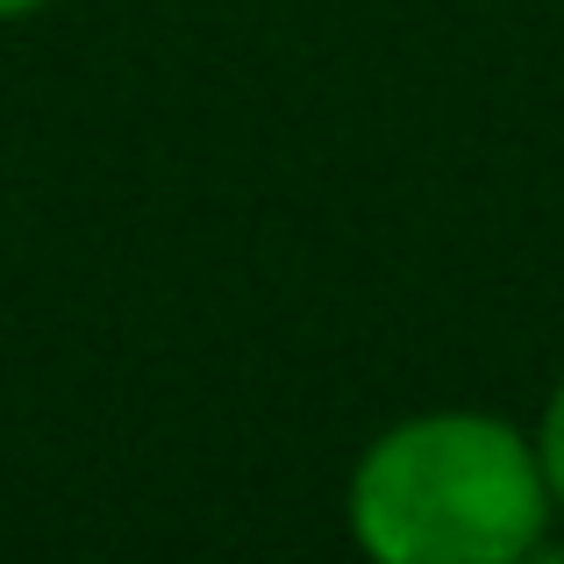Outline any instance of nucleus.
<instances>
[{"label":"nucleus","mask_w":564,"mask_h":564,"mask_svg":"<svg viewBox=\"0 0 564 564\" xmlns=\"http://www.w3.org/2000/svg\"><path fill=\"white\" fill-rule=\"evenodd\" d=\"M551 522L536 443L494 414H422L358 457L350 529L379 564H508Z\"/></svg>","instance_id":"f257e3e1"},{"label":"nucleus","mask_w":564,"mask_h":564,"mask_svg":"<svg viewBox=\"0 0 564 564\" xmlns=\"http://www.w3.org/2000/svg\"><path fill=\"white\" fill-rule=\"evenodd\" d=\"M536 465H543V479H551V500H564V386H557V393H551V408H543Z\"/></svg>","instance_id":"f03ea898"},{"label":"nucleus","mask_w":564,"mask_h":564,"mask_svg":"<svg viewBox=\"0 0 564 564\" xmlns=\"http://www.w3.org/2000/svg\"><path fill=\"white\" fill-rule=\"evenodd\" d=\"M43 0H0V22H14V14H36Z\"/></svg>","instance_id":"7ed1b4c3"}]
</instances>
